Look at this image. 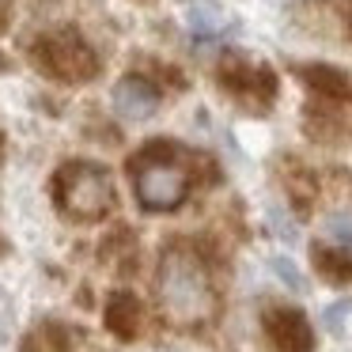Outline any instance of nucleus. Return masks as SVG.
<instances>
[{"instance_id":"1","label":"nucleus","mask_w":352,"mask_h":352,"mask_svg":"<svg viewBox=\"0 0 352 352\" xmlns=\"http://www.w3.org/2000/svg\"><path fill=\"white\" fill-rule=\"evenodd\" d=\"M160 303L170 322L178 326H201L216 314V292L208 280L205 261L186 243L170 246L160 261Z\"/></svg>"},{"instance_id":"2","label":"nucleus","mask_w":352,"mask_h":352,"mask_svg":"<svg viewBox=\"0 0 352 352\" xmlns=\"http://www.w3.org/2000/svg\"><path fill=\"white\" fill-rule=\"evenodd\" d=\"M54 193L72 220H102L114 208V182L99 163H65L54 178Z\"/></svg>"},{"instance_id":"3","label":"nucleus","mask_w":352,"mask_h":352,"mask_svg":"<svg viewBox=\"0 0 352 352\" xmlns=\"http://www.w3.org/2000/svg\"><path fill=\"white\" fill-rule=\"evenodd\" d=\"M133 190L148 212H170L190 193V170L178 160H170L163 148H148L133 160Z\"/></svg>"},{"instance_id":"4","label":"nucleus","mask_w":352,"mask_h":352,"mask_svg":"<svg viewBox=\"0 0 352 352\" xmlns=\"http://www.w3.org/2000/svg\"><path fill=\"white\" fill-rule=\"evenodd\" d=\"M38 61L46 65L54 76L61 80H91L95 72H99V57L91 54V46H87L84 38H80L76 31H57L50 34V38L38 42Z\"/></svg>"},{"instance_id":"5","label":"nucleus","mask_w":352,"mask_h":352,"mask_svg":"<svg viewBox=\"0 0 352 352\" xmlns=\"http://www.w3.org/2000/svg\"><path fill=\"white\" fill-rule=\"evenodd\" d=\"M114 110L125 122H144V118H152L160 110V91L144 76H125L114 87Z\"/></svg>"},{"instance_id":"6","label":"nucleus","mask_w":352,"mask_h":352,"mask_svg":"<svg viewBox=\"0 0 352 352\" xmlns=\"http://www.w3.org/2000/svg\"><path fill=\"white\" fill-rule=\"evenodd\" d=\"M265 329H269V341L280 352H311L314 349V333H311V326H307V318L299 311H288V307H284V311H273L265 322Z\"/></svg>"},{"instance_id":"7","label":"nucleus","mask_w":352,"mask_h":352,"mask_svg":"<svg viewBox=\"0 0 352 352\" xmlns=\"http://www.w3.org/2000/svg\"><path fill=\"white\" fill-rule=\"evenodd\" d=\"M186 23H190L193 38L208 42V38L228 34L231 19H228V12H223L220 4H212V0H190V4H186Z\"/></svg>"},{"instance_id":"8","label":"nucleus","mask_w":352,"mask_h":352,"mask_svg":"<svg viewBox=\"0 0 352 352\" xmlns=\"http://www.w3.org/2000/svg\"><path fill=\"white\" fill-rule=\"evenodd\" d=\"M322 243L333 246V250L349 254L352 258V205L349 208H337V212H329L326 220H322Z\"/></svg>"},{"instance_id":"9","label":"nucleus","mask_w":352,"mask_h":352,"mask_svg":"<svg viewBox=\"0 0 352 352\" xmlns=\"http://www.w3.org/2000/svg\"><path fill=\"white\" fill-rule=\"evenodd\" d=\"M107 322L118 337H133L137 333V322H140V307L133 296H114L107 307Z\"/></svg>"}]
</instances>
